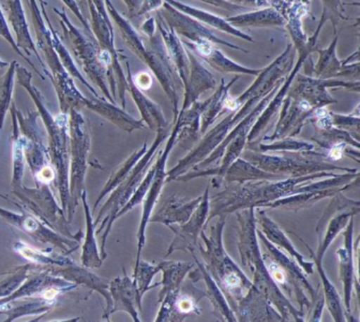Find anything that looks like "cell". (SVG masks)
<instances>
[{
	"instance_id": "obj_57",
	"label": "cell",
	"mask_w": 360,
	"mask_h": 322,
	"mask_svg": "<svg viewBox=\"0 0 360 322\" xmlns=\"http://www.w3.org/2000/svg\"><path fill=\"white\" fill-rule=\"evenodd\" d=\"M123 1L127 6L130 18H136V13L140 9L141 4H142V0H123Z\"/></svg>"
},
{
	"instance_id": "obj_44",
	"label": "cell",
	"mask_w": 360,
	"mask_h": 322,
	"mask_svg": "<svg viewBox=\"0 0 360 322\" xmlns=\"http://www.w3.org/2000/svg\"><path fill=\"white\" fill-rule=\"evenodd\" d=\"M18 63L16 60L10 63L7 72L0 77V132L5 123L6 115L10 110L13 96L14 84H15L16 68Z\"/></svg>"
},
{
	"instance_id": "obj_37",
	"label": "cell",
	"mask_w": 360,
	"mask_h": 322,
	"mask_svg": "<svg viewBox=\"0 0 360 322\" xmlns=\"http://www.w3.org/2000/svg\"><path fill=\"white\" fill-rule=\"evenodd\" d=\"M297 238L304 244L305 247L309 250V254L313 257L314 264L317 266L318 273H319L320 278H321V283L322 286H323L324 301H326V305H328V311H330V315H332L333 319L338 322L347 320V311H345V307H343L342 302H341L338 292H337L335 286L330 283V280H328L326 273H324L323 267H322V261L315 258L313 252H311V248L309 247L307 243H305L298 236H297Z\"/></svg>"
},
{
	"instance_id": "obj_49",
	"label": "cell",
	"mask_w": 360,
	"mask_h": 322,
	"mask_svg": "<svg viewBox=\"0 0 360 322\" xmlns=\"http://www.w3.org/2000/svg\"><path fill=\"white\" fill-rule=\"evenodd\" d=\"M0 37H3L4 39L8 41L10 46L13 48L14 51L20 56V58H24L28 65H30L31 68L33 70H35L37 75H39L41 77V79H45V77L37 70L35 65L29 60V56H27L22 50L18 48V44H16L15 39H14L13 35H12L11 31H10L9 24H8L7 18H6L5 13H4L3 9L0 7Z\"/></svg>"
},
{
	"instance_id": "obj_22",
	"label": "cell",
	"mask_w": 360,
	"mask_h": 322,
	"mask_svg": "<svg viewBox=\"0 0 360 322\" xmlns=\"http://www.w3.org/2000/svg\"><path fill=\"white\" fill-rule=\"evenodd\" d=\"M109 292L112 299L110 315L117 311H125L134 321H140L139 311H142V299L139 296L134 280L128 277L125 269L123 277H117L110 281Z\"/></svg>"
},
{
	"instance_id": "obj_47",
	"label": "cell",
	"mask_w": 360,
	"mask_h": 322,
	"mask_svg": "<svg viewBox=\"0 0 360 322\" xmlns=\"http://www.w3.org/2000/svg\"><path fill=\"white\" fill-rule=\"evenodd\" d=\"M32 269V264L22 265L4 273L0 277V299L6 298L13 294L28 278L29 271Z\"/></svg>"
},
{
	"instance_id": "obj_25",
	"label": "cell",
	"mask_w": 360,
	"mask_h": 322,
	"mask_svg": "<svg viewBox=\"0 0 360 322\" xmlns=\"http://www.w3.org/2000/svg\"><path fill=\"white\" fill-rule=\"evenodd\" d=\"M6 12H7V18L13 28L16 37V44L18 48L26 53L27 56H30L31 53H34L39 64L43 67L44 70L46 68L45 62L39 56L37 51L35 41H33L32 35L29 30L28 22H27L26 12H25L24 6L22 0H7L6 1Z\"/></svg>"
},
{
	"instance_id": "obj_14",
	"label": "cell",
	"mask_w": 360,
	"mask_h": 322,
	"mask_svg": "<svg viewBox=\"0 0 360 322\" xmlns=\"http://www.w3.org/2000/svg\"><path fill=\"white\" fill-rule=\"evenodd\" d=\"M155 12L159 13L165 20L166 24L176 33L179 37H182L184 41L193 44L210 41L214 45L225 46V47L231 48V49L248 53V51L244 50L243 48L233 45V44L229 43V41H223L222 39L214 35V33H212L210 29L206 28L203 24L198 22L195 18L178 11L165 1H164L163 7Z\"/></svg>"
},
{
	"instance_id": "obj_20",
	"label": "cell",
	"mask_w": 360,
	"mask_h": 322,
	"mask_svg": "<svg viewBox=\"0 0 360 322\" xmlns=\"http://www.w3.org/2000/svg\"><path fill=\"white\" fill-rule=\"evenodd\" d=\"M235 315L237 321H284L277 309L255 288L254 284L240 299Z\"/></svg>"
},
{
	"instance_id": "obj_21",
	"label": "cell",
	"mask_w": 360,
	"mask_h": 322,
	"mask_svg": "<svg viewBox=\"0 0 360 322\" xmlns=\"http://www.w3.org/2000/svg\"><path fill=\"white\" fill-rule=\"evenodd\" d=\"M182 43L199 60H203L219 72L233 73L236 75H252V77H257L260 73V69L258 70V69L248 68V67L242 66V65L229 60L220 49L216 47L214 44L210 43V41L193 44L182 39Z\"/></svg>"
},
{
	"instance_id": "obj_15",
	"label": "cell",
	"mask_w": 360,
	"mask_h": 322,
	"mask_svg": "<svg viewBox=\"0 0 360 322\" xmlns=\"http://www.w3.org/2000/svg\"><path fill=\"white\" fill-rule=\"evenodd\" d=\"M206 297V292L193 285L191 279L181 284L180 288L167 292L155 321H183L191 314L201 315L199 302Z\"/></svg>"
},
{
	"instance_id": "obj_17",
	"label": "cell",
	"mask_w": 360,
	"mask_h": 322,
	"mask_svg": "<svg viewBox=\"0 0 360 322\" xmlns=\"http://www.w3.org/2000/svg\"><path fill=\"white\" fill-rule=\"evenodd\" d=\"M210 212V186L202 195V200L188 221L183 224L168 225V228L174 233V238L166 252L165 257L170 256L172 252H195L198 248V239L200 233L204 229Z\"/></svg>"
},
{
	"instance_id": "obj_16",
	"label": "cell",
	"mask_w": 360,
	"mask_h": 322,
	"mask_svg": "<svg viewBox=\"0 0 360 322\" xmlns=\"http://www.w3.org/2000/svg\"><path fill=\"white\" fill-rule=\"evenodd\" d=\"M0 218H3L6 222L10 223L13 226L22 229L37 241L54 245L56 247L60 248L66 254H70L79 248V241L66 236H60L51 227L46 226L45 223L37 217L27 214L26 210H22V214H15L0 207Z\"/></svg>"
},
{
	"instance_id": "obj_10",
	"label": "cell",
	"mask_w": 360,
	"mask_h": 322,
	"mask_svg": "<svg viewBox=\"0 0 360 322\" xmlns=\"http://www.w3.org/2000/svg\"><path fill=\"white\" fill-rule=\"evenodd\" d=\"M68 115L71 142V176L70 186H69L70 212L68 216V221H70L84 191V179H85L90 139L83 115L77 109H71Z\"/></svg>"
},
{
	"instance_id": "obj_31",
	"label": "cell",
	"mask_w": 360,
	"mask_h": 322,
	"mask_svg": "<svg viewBox=\"0 0 360 322\" xmlns=\"http://www.w3.org/2000/svg\"><path fill=\"white\" fill-rule=\"evenodd\" d=\"M191 254L193 256V261L197 264L198 269L195 271H197L198 275L201 276L204 282H205L206 288H207L206 297H208L210 302H212V307H214V309H212L214 315L221 321H237L235 313L229 307L224 294L214 281V278L208 273L204 262L199 260V258L195 256V252H191Z\"/></svg>"
},
{
	"instance_id": "obj_19",
	"label": "cell",
	"mask_w": 360,
	"mask_h": 322,
	"mask_svg": "<svg viewBox=\"0 0 360 322\" xmlns=\"http://www.w3.org/2000/svg\"><path fill=\"white\" fill-rule=\"evenodd\" d=\"M317 109L311 108L307 103L295 100L286 94L280 109L279 120L275 131L271 136H263V141L281 140L298 136L305 124L309 123L311 115Z\"/></svg>"
},
{
	"instance_id": "obj_12",
	"label": "cell",
	"mask_w": 360,
	"mask_h": 322,
	"mask_svg": "<svg viewBox=\"0 0 360 322\" xmlns=\"http://www.w3.org/2000/svg\"><path fill=\"white\" fill-rule=\"evenodd\" d=\"M359 81L345 82L338 79H321L297 73L288 91V96L295 100L307 103L311 108L319 109L336 104L337 101L328 91V88H347L359 92Z\"/></svg>"
},
{
	"instance_id": "obj_4",
	"label": "cell",
	"mask_w": 360,
	"mask_h": 322,
	"mask_svg": "<svg viewBox=\"0 0 360 322\" xmlns=\"http://www.w3.org/2000/svg\"><path fill=\"white\" fill-rule=\"evenodd\" d=\"M219 221L210 228V237L202 229L200 236L205 247L200 246L198 248L205 261L204 264L206 269L222 290L229 307L235 313L238 302L250 290L252 282L225 252L222 236L226 217L219 216Z\"/></svg>"
},
{
	"instance_id": "obj_29",
	"label": "cell",
	"mask_w": 360,
	"mask_h": 322,
	"mask_svg": "<svg viewBox=\"0 0 360 322\" xmlns=\"http://www.w3.org/2000/svg\"><path fill=\"white\" fill-rule=\"evenodd\" d=\"M201 200L202 195L197 199L191 200V201H184L178 195H172L160 208L159 212L150 217L149 222L162 223L166 226L172 224H183L191 218Z\"/></svg>"
},
{
	"instance_id": "obj_8",
	"label": "cell",
	"mask_w": 360,
	"mask_h": 322,
	"mask_svg": "<svg viewBox=\"0 0 360 322\" xmlns=\"http://www.w3.org/2000/svg\"><path fill=\"white\" fill-rule=\"evenodd\" d=\"M172 128H165V129H159L157 131V136H155V142L153 143L149 149H147L146 153L139 160L138 163L132 168L130 174H128L127 178L115 189L111 191L110 198L106 202L98 218L94 223V225L100 223L103 217H105V220L101 224L100 228L98 229L96 233H101L103 229H105L104 233L102 237V245H101V252H102V259L104 260L106 258V252H105V244H106L107 238H108L109 233H110L111 227L113 223L117 220V214L120 210L125 206V204L129 201L130 198L134 195V191L138 188L140 183L144 179L145 174L148 172L149 167L157 157L158 148L163 144L164 141L166 140L167 136H169Z\"/></svg>"
},
{
	"instance_id": "obj_34",
	"label": "cell",
	"mask_w": 360,
	"mask_h": 322,
	"mask_svg": "<svg viewBox=\"0 0 360 322\" xmlns=\"http://www.w3.org/2000/svg\"><path fill=\"white\" fill-rule=\"evenodd\" d=\"M88 109L98 113L108 121L125 130L127 132H132L134 130H140L144 128V122L134 119L131 115L126 112L125 109L119 108L115 104L109 102L105 98H100L90 102Z\"/></svg>"
},
{
	"instance_id": "obj_52",
	"label": "cell",
	"mask_w": 360,
	"mask_h": 322,
	"mask_svg": "<svg viewBox=\"0 0 360 322\" xmlns=\"http://www.w3.org/2000/svg\"><path fill=\"white\" fill-rule=\"evenodd\" d=\"M163 5L164 0H142V4H141L140 9H139L136 18L146 15V14L151 13L153 11H158L163 7Z\"/></svg>"
},
{
	"instance_id": "obj_13",
	"label": "cell",
	"mask_w": 360,
	"mask_h": 322,
	"mask_svg": "<svg viewBox=\"0 0 360 322\" xmlns=\"http://www.w3.org/2000/svg\"><path fill=\"white\" fill-rule=\"evenodd\" d=\"M179 126L176 122H174V127L172 128L169 136H168V142L166 144L165 150L160 151L159 157L155 160V172L153 176V182L149 187L147 195H145L144 205H143L142 220H141L140 228L138 231V255H136V262L138 264L141 260V252L144 247L145 242H146V227L149 223L151 214H153V208L155 203L161 195L162 189L164 187V183L166 182V164H167L168 157H169L170 151L172 147L178 143Z\"/></svg>"
},
{
	"instance_id": "obj_60",
	"label": "cell",
	"mask_w": 360,
	"mask_h": 322,
	"mask_svg": "<svg viewBox=\"0 0 360 322\" xmlns=\"http://www.w3.org/2000/svg\"><path fill=\"white\" fill-rule=\"evenodd\" d=\"M0 197L4 198V199L6 200H9V198L6 197V195H1V193H0Z\"/></svg>"
},
{
	"instance_id": "obj_38",
	"label": "cell",
	"mask_w": 360,
	"mask_h": 322,
	"mask_svg": "<svg viewBox=\"0 0 360 322\" xmlns=\"http://www.w3.org/2000/svg\"><path fill=\"white\" fill-rule=\"evenodd\" d=\"M195 264L191 262H176V261H163L161 262V271L163 273L162 290L159 294V302L163 300L167 292L180 288L186 276L191 273Z\"/></svg>"
},
{
	"instance_id": "obj_39",
	"label": "cell",
	"mask_w": 360,
	"mask_h": 322,
	"mask_svg": "<svg viewBox=\"0 0 360 322\" xmlns=\"http://www.w3.org/2000/svg\"><path fill=\"white\" fill-rule=\"evenodd\" d=\"M81 198L83 200L84 208H85L86 226H87L85 243L83 246V255H82V263L88 269H94V267H100L104 260L98 252V244H96V236H94L96 225L92 221L91 212H90L89 205L87 203V193L85 191L82 193Z\"/></svg>"
},
{
	"instance_id": "obj_53",
	"label": "cell",
	"mask_w": 360,
	"mask_h": 322,
	"mask_svg": "<svg viewBox=\"0 0 360 322\" xmlns=\"http://www.w3.org/2000/svg\"><path fill=\"white\" fill-rule=\"evenodd\" d=\"M359 60L351 63V64H345L342 62V67L339 71L338 77H353L356 81H358V79H359Z\"/></svg>"
},
{
	"instance_id": "obj_41",
	"label": "cell",
	"mask_w": 360,
	"mask_h": 322,
	"mask_svg": "<svg viewBox=\"0 0 360 322\" xmlns=\"http://www.w3.org/2000/svg\"><path fill=\"white\" fill-rule=\"evenodd\" d=\"M15 103L12 102L10 107V113H11L12 122H13V178H12V187L18 188L22 186V178H24L25 166H26V157H25L24 139L20 134V128H18V117L15 113Z\"/></svg>"
},
{
	"instance_id": "obj_9",
	"label": "cell",
	"mask_w": 360,
	"mask_h": 322,
	"mask_svg": "<svg viewBox=\"0 0 360 322\" xmlns=\"http://www.w3.org/2000/svg\"><path fill=\"white\" fill-rule=\"evenodd\" d=\"M242 159L250 162L260 169L271 174L285 176H301L316 172H332L334 169L347 172H359L358 169L340 167L330 162H326V153L322 151H298L292 155H269L257 151H242Z\"/></svg>"
},
{
	"instance_id": "obj_26",
	"label": "cell",
	"mask_w": 360,
	"mask_h": 322,
	"mask_svg": "<svg viewBox=\"0 0 360 322\" xmlns=\"http://www.w3.org/2000/svg\"><path fill=\"white\" fill-rule=\"evenodd\" d=\"M240 79L239 75H236L235 79H231V83L225 84L224 79H221V84L217 88L216 92L207 100L204 101V109L202 112L201 124H200V134H205L208 128L214 123L217 119L225 111L238 110L236 106L235 98L229 94L231 86Z\"/></svg>"
},
{
	"instance_id": "obj_50",
	"label": "cell",
	"mask_w": 360,
	"mask_h": 322,
	"mask_svg": "<svg viewBox=\"0 0 360 322\" xmlns=\"http://www.w3.org/2000/svg\"><path fill=\"white\" fill-rule=\"evenodd\" d=\"M323 5L322 18L330 20L334 27V34H336V25L338 20H345V8L341 0H321Z\"/></svg>"
},
{
	"instance_id": "obj_55",
	"label": "cell",
	"mask_w": 360,
	"mask_h": 322,
	"mask_svg": "<svg viewBox=\"0 0 360 322\" xmlns=\"http://www.w3.org/2000/svg\"><path fill=\"white\" fill-rule=\"evenodd\" d=\"M201 1L208 4V5L214 6V7L221 8V9L229 10V11H239V10L243 9V8L239 7V6L227 3L225 0H201Z\"/></svg>"
},
{
	"instance_id": "obj_51",
	"label": "cell",
	"mask_w": 360,
	"mask_h": 322,
	"mask_svg": "<svg viewBox=\"0 0 360 322\" xmlns=\"http://www.w3.org/2000/svg\"><path fill=\"white\" fill-rule=\"evenodd\" d=\"M63 3L66 5V7H68L70 9V11L75 14V18H77V20L81 22L82 26L85 29V34L87 37H89L90 39H96L94 35V32H92L91 27H90L89 22H88L87 18L83 15L82 13L81 9H79V5H77V1L75 0H62Z\"/></svg>"
},
{
	"instance_id": "obj_48",
	"label": "cell",
	"mask_w": 360,
	"mask_h": 322,
	"mask_svg": "<svg viewBox=\"0 0 360 322\" xmlns=\"http://www.w3.org/2000/svg\"><path fill=\"white\" fill-rule=\"evenodd\" d=\"M359 107L352 115H338L330 111V120L334 127L349 132L356 140L359 141Z\"/></svg>"
},
{
	"instance_id": "obj_59",
	"label": "cell",
	"mask_w": 360,
	"mask_h": 322,
	"mask_svg": "<svg viewBox=\"0 0 360 322\" xmlns=\"http://www.w3.org/2000/svg\"><path fill=\"white\" fill-rule=\"evenodd\" d=\"M9 65L10 63L6 62V60L0 58V68H7V67H9Z\"/></svg>"
},
{
	"instance_id": "obj_45",
	"label": "cell",
	"mask_w": 360,
	"mask_h": 322,
	"mask_svg": "<svg viewBox=\"0 0 360 322\" xmlns=\"http://www.w3.org/2000/svg\"><path fill=\"white\" fill-rule=\"evenodd\" d=\"M161 271V263L159 264H151L146 261L140 260L138 264L134 266V283L138 290L139 296L143 299L145 292H148L155 286L161 285V282L151 285L153 277Z\"/></svg>"
},
{
	"instance_id": "obj_24",
	"label": "cell",
	"mask_w": 360,
	"mask_h": 322,
	"mask_svg": "<svg viewBox=\"0 0 360 322\" xmlns=\"http://www.w3.org/2000/svg\"><path fill=\"white\" fill-rule=\"evenodd\" d=\"M255 216H256V223L260 227L258 229L265 236V238L274 245L279 246L280 248L290 254L296 260L302 271L309 275H313L314 262L304 260L302 255L295 248L294 244L288 239L281 227L266 216L265 210L262 208H256Z\"/></svg>"
},
{
	"instance_id": "obj_33",
	"label": "cell",
	"mask_w": 360,
	"mask_h": 322,
	"mask_svg": "<svg viewBox=\"0 0 360 322\" xmlns=\"http://www.w3.org/2000/svg\"><path fill=\"white\" fill-rule=\"evenodd\" d=\"M227 22L235 28H266V27H281L286 24V20L275 8H263L257 11L239 14L226 18Z\"/></svg>"
},
{
	"instance_id": "obj_11",
	"label": "cell",
	"mask_w": 360,
	"mask_h": 322,
	"mask_svg": "<svg viewBox=\"0 0 360 322\" xmlns=\"http://www.w3.org/2000/svg\"><path fill=\"white\" fill-rule=\"evenodd\" d=\"M14 193L24 202L25 205L31 212H34L39 220L45 224L62 231L64 236L81 242L82 231L73 235L69 226V222L65 217L64 210H60L54 199L53 193L50 191L49 185L39 184V188L31 189L22 186L12 189Z\"/></svg>"
},
{
	"instance_id": "obj_7",
	"label": "cell",
	"mask_w": 360,
	"mask_h": 322,
	"mask_svg": "<svg viewBox=\"0 0 360 322\" xmlns=\"http://www.w3.org/2000/svg\"><path fill=\"white\" fill-rule=\"evenodd\" d=\"M257 236L264 247L265 252L261 255L271 279L288 299L294 297L299 304L298 309L305 320V315L311 311L313 303L319 296L320 290H316L307 281L303 275L302 269L297 264L296 261L288 258L282 250L276 247L258 228Z\"/></svg>"
},
{
	"instance_id": "obj_58",
	"label": "cell",
	"mask_w": 360,
	"mask_h": 322,
	"mask_svg": "<svg viewBox=\"0 0 360 322\" xmlns=\"http://www.w3.org/2000/svg\"><path fill=\"white\" fill-rule=\"evenodd\" d=\"M77 5H79V9H81L82 13L85 16L87 20H89V7H88V0H75ZM89 22V20H88Z\"/></svg>"
},
{
	"instance_id": "obj_2",
	"label": "cell",
	"mask_w": 360,
	"mask_h": 322,
	"mask_svg": "<svg viewBox=\"0 0 360 322\" xmlns=\"http://www.w3.org/2000/svg\"><path fill=\"white\" fill-rule=\"evenodd\" d=\"M255 207L238 210L237 219L239 222L240 258L244 267L250 269L254 278L255 288L274 305L284 321H304V317L297 307L292 305L290 299L280 290L279 286L271 279L266 265L262 259L257 236L256 216Z\"/></svg>"
},
{
	"instance_id": "obj_28",
	"label": "cell",
	"mask_w": 360,
	"mask_h": 322,
	"mask_svg": "<svg viewBox=\"0 0 360 322\" xmlns=\"http://www.w3.org/2000/svg\"><path fill=\"white\" fill-rule=\"evenodd\" d=\"M126 67H127V83L128 91L131 94L134 103L138 106L139 111L142 115V121L145 122L149 126L153 131L157 132L159 129H165V128H170L169 124L166 121L164 117L163 111L160 108L159 105L155 104V102L147 98L142 90L136 87L132 77L131 70H130L129 62H126Z\"/></svg>"
},
{
	"instance_id": "obj_56",
	"label": "cell",
	"mask_w": 360,
	"mask_h": 322,
	"mask_svg": "<svg viewBox=\"0 0 360 322\" xmlns=\"http://www.w3.org/2000/svg\"><path fill=\"white\" fill-rule=\"evenodd\" d=\"M142 32L146 35L147 37H151L157 33V22H155V18H147L146 22L141 27Z\"/></svg>"
},
{
	"instance_id": "obj_32",
	"label": "cell",
	"mask_w": 360,
	"mask_h": 322,
	"mask_svg": "<svg viewBox=\"0 0 360 322\" xmlns=\"http://www.w3.org/2000/svg\"><path fill=\"white\" fill-rule=\"evenodd\" d=\"M164 1L169 4L170 6H172L178 11L195 18V20L201 22V24L208 25V26L212 27V28L217 29V30L221 31V32L233 35V37H239V39H244V41H252V43L254 41L252 37H248L246 33H244L240 29L231 26V24L227 22L226 20L220 18V16L214 15V14L204 11V10L198 9V8L191 7V6L185 5V4L180 3L178 0H164Z\"/></svg>"
},
{
	"instance_id": "obj_40",
	"label": "cell",
	"mask_w": 360,
	"mask_h": 322,
	"mask_svg": "<svg viewBox=\"0 0 360 322\" xmlns=\"http://www.w3.org/2000/svg\"><path fill=\"white\" fill-rule=\"evenodd\" d=\"M337 43H338V35L335 37L326 49H316V51L319 53V60L317 64L313 66L311 77L321 79L338 77L339 71L342 67V60L337 58Z\"/></svg>"
},
{
	"instance_id": "obj_46",
	"label": "cell",
	"mask_w": 360,
	"mask_h": 322,
	"mask_svg": "<svg viewBox=\"0 0 360 322\" xmlns=\"http://www.w3.org/2000/svg\"><path fill=\"white\" fill-rule=\"evenodd\" d=\"M316 148L313 143L307 141L295 140L294 138H284L281 140L273 141L271 144L252 145L248 149L257 153H271V151H284V153H298V151H309Z\"/></svg>"
},
{
	"instance_id": "obj_6",
	"label": "cell",
	"mask_w": 360,
	"mask_h": 322,
	"mask_svg": "<svg viewBox=\"0 0 360 322\" xmlns=\"http://www.w3.org/2000/svg\"><path fill=\"white\" fill-rule=\"evenodd\" d=\"M54 13L58 15L63 34L72 52L73 60L84 71L92 85L100 88L104 98L112 104H117V81L115 75L111 73L103 63V49L96 39L82 32L69 20L65 10L54 8Z\"/></svg>"
},
{
	"instance_id": "obj_23",
	"label": "cell",
	"mask_w": 360,
	"mask_h": 322,
	"mask_svg": "<svg viewBox=\"0 0 360 322\" xmlns=\"http://www.w3.org/2000/svg\"><path fill=\"white\" fill-rule=\"evenodd\" d=\"M186 50L191 67H189V75L187 81L183 85V87H184V101H183V106L181 110L189 108L193 103L199 101L200 96L203 94L204 92L217 88V81L214 79V75L206 69V67L202 64L201 60L191 50L187 49V48Z\"/></svg>"
},
{
	"instance_id": "obj_27",
	"label": "cell",
	"mask_w": 360,
	"mask_h": 322,
	"mask_svg": "<svg viewBox=\"0 0 360 322\" xmlns=\"http://www.w3.org/2000/svg\"><path fill=\"white\" fill-rule=\"evenodd\" d=\"M155 22H157V30L159 31L160 35L163 39L164 45H165L168 56L174 64L176 75H178L182 85H184L187 77H188L189 67H191L186 48L183 45L182 39L166 24L165 20L159 13H157Z\"/></svg>"
},
{
	"instance_id": "obj_1",
	"label": "cell",
	"mask_w": 360,
	"mask_h": 322,
	"mask_svg": "<svg viewBox=\"0 0 360 322\" xmlns=\"http://www.w3.org/2000/svg\"><path fill=\"white\" fill-rule=\"evenodd\" d=\"M336 176L337 174L334 172H322L307 176H288L281 180L250 181L242 184L229 183L224 191L217 193L212 199L210 198V212L206 222H210L214 217H226L231 212L244 208H262L269 202L292 195L299 184L317 178H332Z\"/></svg>"
},
{
	"instance_id": "obj_54",
	"label": "cell",
	"mask_w": 360,
	"mask_h": 322,
	"mask_svg": "<svg viewBox=\"0 0 360 322\" xmlns=\"http://www.w3.org/2000/svg\"><path fill=\"white\" fill-rule=\"evenodd\" d=\"M134 84H136V87L141 90H147L151 87V84H153V79H151L150 75L147 72L139 73L136 75V79H134Z\"/></svg>"
},
{
	"instance_id": "obj_5",
	"label": "cell",
	"mask_w": 360,
	"mask_h": 322,
	"mask_svg": "<svg viewBox=\"0 0 360 322\" xmlns=\"http://www.w3.org/2000/svg\"><path fill=\"white\" fill-rule=\"evenodd\" d=\"M16 81L30 94L37 106L39 115L43 117L44 123L49 134L50 155L58 174V191L64 212H70V191H69L68 176V129L69 115L66 113L53 117L44 103L43 96L32 84V75L25 67L18 65L16 68Z\"/></svg>"
},
{
	"instance_id": "obj_35",
	"label": "cell",
	"mask_w": 360,
	"mask_h": 322,
	"mask_svg": "<svg viewBox=\"0 0 360 322\" xmlns=\"http://www.w3.org/2000/svg\"><path fill=\"white\" fill-rule=\"evenodd\" d=\"M285 176H279V174H271V172H264L257 167L254 164L242 157H238L225 172L223 176L222 182L226 183H246L250 181L261 180H281Z\"/></svg>"
},
{
	"instance_id": "obj_42",
	"label": "cell",
	"mask_w": 360,
	"mask_h": 322,
	"mask_svg": "<svg viewBox=\"0 0 360 322\" xmlns=\"http://www.w3.org/2000/svg\"><path fill=\"white\" fill-rule=\"evenodd\" d=\"M147 149H148V145L145 142L139 150L134 151L117 169L113 172V174H111L110 178H109L108 182L105 185L104 189L101 191L100 195H98V200H96V204H94V210L98 207V204H100V202L102 201L105 195L115 191V189L127 178L128 174H130L134 165L138 163L139 160L146 153Z\"/></svg>"
},
{
	"instance_id": "obj_3",
	"label": "cell",
	"mask_w": 360,
	"mask_h": 322,
	"mask_svg": "<svg viewBox=\"0 0 360 322\" xmlns=\"http://www.w3.org/2000/svg\"><path fill=\"white\" fill-rule=\"evenodd\" d=\"M105 5H106L109 18L117 25L122 39L125 41L126 45L150 68L155 77H157L164 92L169 98L174 119H176L180 112L179 110V94L178 89H176L180 79H179L174 64L168 56L161 35L160 33H155L153 37H148V41L145 44L144 39L141 37L140 33L136 32L129 20H126L123 15L119 13V11L111 3V0H105Z\"/></svg>"
},
{
	"instance_id": "obj_43",
	"label": "cell",
	"mask_w": 360,
	"mask_h": 322,
	"mask_svg": "<svg viewBox=\"0 0 360 322\" xmlns=\"http://www.w3.org/2000/svg\"><path fill=\"white\" fill-rule=\"evenodd\" d=\"M29 9H30L31 20L34 27L35 34H37V45L41 50L44 56H50L54 53L53 45H52L51 33L44 20L41 8L37 5V0H28Z\"/></svg>"
},
{
	"instance_id": "obj_30",
	"label": "cell",
	"mask_w": 360,
	"mask_h": 322,
	"mask_svg": "<svg viewBox=\"0 0 360 322\" xmlns=\"http://www.w3.org/2000/svg\"><path fill=\"white\" fill-rule=\"evenodd\" d=\"M351 187H332V188L320 189V191H307V193H296L280 198L275 201L265 204L262 208H275V210H290L299 212L300 210L311 207L314 204L326 198L334 197L337 193H342Z\"/></svg>"
},
{
	"instance_id": "obj_18",
	"label": "cell",
	"mask_w": 360,
	"mask_h": 322,
	"mask_svg": "<svg viewBox=\"0 0 360 322\" xmlns=\"http://www.w3.org/2000/svg\"><path fill=\"white\" fill-rule=\"evenodd\" d=\"M354 235V217L349 219V223L345 226V244L337 250V256L339 258V278L343 285V294H345V309L347 314V321L354 320L351 316L352 292H353L354 282H355L356 292L359 290L358 284V273L355 269V264L358 261V243L359 238H357L355 243L353 241Z\"/></svg>"
},
{
	"instance_id": "obj_36",
	"label": "cell",
	"mask_w": 360,
	"mask_h": 322,
	"mask_svg": "<svg viewBox=\"0 0 360 322\" xmlns=\"http://www.w3.org/2000/svg\"><path fill=\"white\" fill-rule=\"evenodd\" d=\"M39 1L41 3V14H43L44 16V20H45L46 24H47L48 28H49L50 33H51L52 45H53L54 50H56V53H58L63 66H64V68L68 71V73L71 77L79 79L84 86H86L87 89L89 90V91H91L96 98H102V96H100L96 94V90L94 89V87H92V86L88 83L87 79H86L85 77H83V75L79 72L75 60H73L71 54L69 53L66 46H65L64 44L62 43V41H60V37H58V33L56 32V29L52 27L51 20H50L49 15H48L47 11H46L44 0H39Z\"/></svg>"
}]
</instances>
